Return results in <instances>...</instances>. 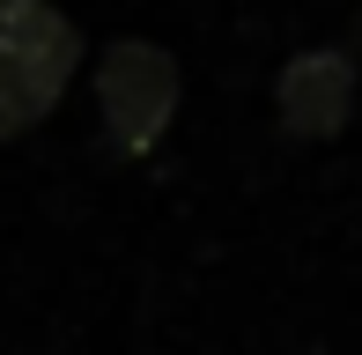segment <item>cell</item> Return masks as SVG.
Segmentation results:
<instances>
[{"label":"cell","mask_w":362,"mask_h":355,"mask_svg":"<svg viewBox=\"0 0 362 355\" xmlns=\"http://www.w3.org/2000/svg\"><path fill=\"white\" fill-rule=\"evenodd\" d=\"M96 111H104V141L119 156H148L177 119V59L163 45L119 37L96 59Z\"/></svg>","instance_id":"cell-2"},{"label":"cell","mask_w":362,"mask_h":355,"mask_svg":"<svg viewBox=\"0 0 362 355\" xmlns=\"http://www.w3.org/2000/svg\"><path fill=\"white\" fill-rule=\"evenodd\" d=\"M81 67V30L67 23L59 8H23L0 23V141L30 134L45 111L67 96Z\"/></svg>","instance_id":"cell-1"},{"label":"cell","mask_w":362,"mask_h":355,"mask_svg":"<svg viewBox=\"0 0 362 355\" xmlns=\"http://www.w3.org/2000/svg\"><path fill=\"white\" fill-rule=\"evenodd\" d=\"M23 8H37V0H0V23H8V15H23Z\"/></svg>","instance_id":"cell-4"},{"label":"cell","mask_w":362,"mask_h":355,"mask_svg":"<svg viewBox=\"0 0 362 355\" xmlns=\"http://www.w3.org/2000/svg\"><path fill=\"white\" fill-rule=\"evenodd\" d=\"M274 111H281L288 141H333L355 119V59L340 45L296 52L281 67V82H274Z\"/></svg>","instance_id":"cell-3"}]
</instances>
